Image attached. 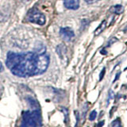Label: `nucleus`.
<instances>
[{
    "mask_svg": "<svg viewBox=\"0 0 127 127\" xmlns=\"http://www.w3.org/2000/svg\"><path fill=\"white\" fill-rule=\"evenodd\" d=\"M111 126H114V127H120L122 126L120 118H118L115 119V120L112 123H111Z\"/></svg>",
    "mask_w": 127,
    "mask_h": 127,
    "instance_id": "1a4fd4ad",
    "label": "nucleus"
},
{
    "mask_svg": "<svg viewBox=\"0 0 127 127\" xmlns=\"http://www.w3.org/2000/svg\"><path fill=\"white\" fill-rule=\"evenodd\" d=\"M60 35L66 41H70L75 37L73 30L70 27H63L60 30Z\"/></svg>",
    "mask_w": 127,
    "mask_h": 127,
    "instance_id": "20e7f679",
    "label": "nucleus"
},
{
    "mask_svg": "<svg viewBox=\"0 0 127 127\" xmlns=\"http://www.w3.org/2000/svg\"><path fill=\"white\" fill-rule=\"evenodd\" d=\"M110 10L112 12V13L120 14L124 11V7H123V6H122V5H115L111 7Z\"/></svg>",
    "mask_w": 127,
    "mask_h": 127,
    "instance_id": "0eeeda50",
    "label": "nucleus"
},
{
    "mask_svg": "<svg viewBox=\"0 0 127 127\" xmlns=\"http://www.w3.org/2000/svg\"><path fill=\"white\" fill-rule=\"evenodd\" d=\"M109 96H108V99H107V103H106V106H108L109 105V102L110 101V99H112L114 98V92L112 91H109Z\"/></svg>",
    "mask_w": 127,
    "mask_h": 127,
    "instance_id": "f8f14e48",
    "label": "nucleus"
},
{
    "mask_svg": "<svg viewBox=\"0 0 127 127\" xmlns=\"http://www.w3.org/2000/svg\"><path fill=\"white\" fill-rule=\"evenodd\" d=\"M120 75H121V71H118V72L116 74V78L114 79V82H115L118 79H119V76H120Z\"/></svg>",
    "mask_w": 127,
    "mask_h": 127,
    "instance_id": "2eb2a0df",
    "label": "nucleus"
},
{
    "mask_svg": "<svg viewBox=\"0 0 127 127\" xmlns=\"http://www.w3.org/2000/svg\"><path fill=\"white\" fill-rule=\"evenodd\" d=\"M64 5L69 10H77L79 7V0H64Z\"/></svg>",
    "mask_w": 127,
    "mask_h": 127,
    "instance_id": "39448f33",
    "label": "nucleus"
},
{
    "mask_svg": "<svg viewBox=\"0 0 127 127\" xmlns=\"http://www.w3.org/2000/svg\"><path fill=\"white\" fill-rule=\"evenodd\" d=\"M96 117H97V112H96V110L91 111L90 115H89V120L90 121H94V120H95Z\"/></svg>",
    "mask_w": 127,
    "mask_h": 127,
    "instance_id": "9d476101",
    "label": "nucleus"
},
{
    "mask_svg": "<svg viewBox=\"0 0 127 127\" xmlns=\"http://www.w3.org/2000/svg\"><path fill=\"white\" fill-rule=\"evenodd\" d=\"M49 57L33 52L7 53L6 64L11 73L18 77H30L45 72L49 65Z\"/></svg>",
    "mask_w": 127,
    "mask_h": 127,
    "instance_id": "f257e3e1",
    "label": "nucleus"
},
{
    "mask_svg": "<svg viewBox=\"0 0 127 127\" xmlns=\"http://www.w3.org/2000/svg\"><path fill=\"white\" fill-rule=\"evenodd\" d=\"M84 1L88 4H92V3H95V2L99 1V0H84Z\"/></svg>",
    "mask_w": 127,
    "mask_h": 127,
    "instance_id": "4468645a",
    "label": "nucleus"
},
{
    "mask_svg": "<svg viewBox=\"0 0 127 127\" xmlns=\"http://www.w3.org/2000/svg\"><path fill=\"white\" fill-rule=\"evenodd\" d=\"M126 69H127V67H126V69H125V70H126Z\"/></svg>",
    "mask_w": 127,
    "mask_h": 127,
    "instance_id": "6ab92c4d",
    "label": "nucleus"
},
{
    "mask_svg": "<svg viewBox=\"0 0 127 127\" xmlns=\"http://www.w3.org/2000/svg\"><path fill=\"white\" fill-rule=\"evenodd\" d=\"M41 110L36 108L33 110H27L22 113V126L37 127L42 125Z\"/></svg>",
    "mask_w": 127,
    "mask_h": 127,
    "instance_id": "f03ea898",
    "label": "nucleus"
},
{
    "mask_svg": "<svg viewBox=\"0 0 127 127\" xmlns=\"http://www.w3.org/2000/svg\"><path fill=\"white\" fill-rule=\"evenodd\" d=\"M61 110L64 113V116H65V122H68V110L66 109L65 107H61Z\"/></svg>",
    "mask_w": 127,
    "mask_h": 127,
    "instance_id": "9b49d317",
    "label": "nucleus"
},
{
    "mask_svg": "<svg viewBox=\"0 0 127 127\" xmlns=\"http://www.w3.org/2000/svg\"><path fill=\"white\" fill-rule=\"evenodd\" d=\"M57 53L60 55V57H62L63 55L66 53V47L64 45H63V44H62V45L57 46Z\"/></svg>",
    "mask_w": 127,
    "mask_h": 127,
    "instance_id": "6e6552de",
    "label": "nucleus"
},
{
    "mask_svg": "<svg viewBox=\"0 0 127 127\" xmlns=\"http://www.w3.org/2000/svg\"><path fill=\"white\" fill-rule=\"evenodd\" d=\"M127 30V27H126V29H125V30Z\"/></svg>",
    "mask_w": 127,
    "mask_h": 127,
    "instance_id": "a211bd4d",
    "label": "nucleus"
},
{
    "mask_svg": "<svg viewBox=\"0 0 127 127\" xmlns=\"http://www.w3.org/2000/svg\"><path fill=\"white\" fill-rule=\"evenodd\" d=\"M103 125H104V121H101L100 122H98V125H97V126H102Z\"/></svg>",
    "mask_w": 127,
    "mask_h": 127,
    "instance_id": "dca6fc26",
    "label": "nucleus"
},
{
    "mask_svg": "<svg viewBox=\"0 0 127 127\" xmlns=\"http://www.w3.org/2000/svg\"><path fill=\"white\" fill-rule=\"evenodd\" d=\"M105 73H106V67H103L100 74H99V80H102L103 79V77H104V75H105Z\"/></svg>",
    "mask_w": 127,
    "mask_h": 127,
    "instance_id": "ddd939ff",
    "label": "nucleus"
},
{
    "mask_svg": "<svg viewBox=\"0 0 127 127\" xmlns=\"http://www.w3.org/2000/svg\"><path fill=\"white\" fill-rule=\"evenodd\" d=\"M2 70V64L1 62H0V71H1Z\"/></svg>",
    "mask_w": 127,
    "mask_h": 127,
    "instance_id": "f3484780",
    "label": "nucleus"
},
{
    "mask_svg": "<svg viewBox=\"0 0 127 127\" xmlns=\"http://www.w3.org/2000/svg\"><path fill=\"white\" fill-rule=\"evenodd\" d=\"M26 18L29 22L34 24H37L39 26L45 25L46 22L45 16L41 12H40L37 8H32L31 10H30L27 13Z\"/></svg>",
    "mask_w": 127,
    "mask_h": 127,
    "instance_id": "7ed1b4c3",
    "label": "nucleus"
},
{
    "mask_svg": "<svg viewBox=\"0 0 127 127\" xmlns=\"http://www.w3.org/2000/svg\"><path fill=\"white\" fill-rule=\"evenodd\" d=\"M106 20H104V21H102L101 22V24L99 25V26H98L97 29L95 30V36L99 35L102 33V32L104 31V30L106 29Z\"/></svg>",
    "mask_w": 127,
    "mask_h": 127,
    "instance_id": "423d86ee",
    "label": "nucleus"
}]
</instances>
